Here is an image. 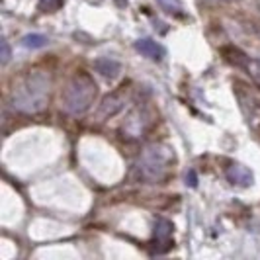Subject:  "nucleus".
<instances>
[{
  "label": "nucleus",
  "instance_id": "obj_16",
  "mask_svg": "<svg viewBox=\"0 0 260 260\" xmlns=\"http://www.w3.org/2000/svg\"><path fill=\"white\" fill-rule=\"evenodd\" d=\"M223 2H229V0H223Z\"/></svg>",
  "mask_w": 260,
  "mask_h": 260
},
{
  "label": "nucleus",
  "instance_id": "obj_7",
  "mask_svg": "<svg viewBox=\"0 0 260 260\" xmlns=\"http://www.w3.org/2000/svg\"><path fill=\"white\" fill-rule=\"evenodd\" d=\"M225 178L233 184V186H243V188L250 186L252 180H254L252 172L245 165H231L229 169L225 170Z\"/></svg>",
  "mask_w": 260,
  "mask_h": 260
},
{
  "label": "nucleus",
  "instance_id": "obj_2",
  "mask_svg": "<svg viewBox=\"0 0 260 260\" xmlns=\"http://www.w3.org/2000/svg\"><path fill=\"white\" fill-rule=\"evenodd\" d=\"M174 162V151L167 145H151L135 162V178L143 184H160L167 180Z\"/></svg>",
  "mask_w": 260,
  "mask_h": 260
},
{
  "label": "nucleus",
  "instance_id": "obj_4",
  "mask_svg": "<svg viewBox=\"0 0 260 260\" xmlns=\"http://www.w3.org/2000/svg\"><path fill=\"white\" fill-rule=\"evenodd\" d=\"M172 231H174V225L165 219V217H158L155 221V254H162L167 252L174 241H172Z\"/></svg>",
  "mask_w": 260,
  "mask_h": 260
},
{
  "label": "nucleus",
  "instance_id": "obj_12",
  "mask_svg": "<svg viewBox=\"0 0 260 260\" xmlns=\"http://www.w3.org/2000/svg\"><path fill=\"white\" fill-rule=\"evenodd\" d=\"M65 0H39V8L43 12H57L59 8H63Z\"/></svg>",
  "mask_w": 260,
  "mask_h": 260
},
{
  "label": "nucleus",
  "instance_id": "obj_14",
  "mask_svg": "<svg viewBox=\"0 0 260 260\" xmlns=\"http://www.w3.org/2000/svg\"><path fill=\"white\" fill-rule=\"evenodd\" d=\"M186 184H188L190 188H196V186H198V176H196V170H188V174H186Z\"/></svg>",
  "mask_w": 260,
  "mask_h": 260
},
{
  "label": "nucleus",
  "instance_id": "obj_1",
  "mask_svg": "<svg viewBox=\"0 0 260 260\" xmlns=\"http://www.w3.org/2000/svg\"><path fill=\"white\" fill-rule=\"evenodd\" d=\"M51 78L43 71L27 73L10 94V104L14 110L24 114H38L49 102Z\"/></svg>",
  "mask_w": 260,
  "mask_h": 260
},
{
  "label": "nucleus",
  "instance_id": "obj_10",
  "mask_svg": "<svg viewBox=\"0 0 260 260\" xmlns=\"http://www.w3.org/2000/svg\"><path fill=\"white\" fill-rule=\"evenodd\" d=\"M47 43H49V39L45 38V36H41V34H27V36L22 38V45L26 49H41Z\"/></svg>",
  "mask_w": 260,
  "mask_h": 260
},
{
  "label": "nucleus",
  "instance_id": "obj_13",
  "mask_svg": "<svg viewBox=\"0 0 260 260\" xmlns=\"http://www.w3.org/2000/svg\"><path fill=\"white\" fill-rule=\"evenodd\" d=\"M2 63L6 65L8 61H10V57H12V51H10V45H8V41L6 39H2Z\"/></svg>",
  "mask_w": 260,
  "mask_h": 260
},
{
  "label": "nucleus",
  "instance_id": "obj_9",
  "mask_svg": "<svg viewBox=\"0 0 260 260\" xmlns=\"http://www.w3.org/2000/svg\"><path fill=\"white\" fill-rule=\"evenodd\" d=\"M94 71L98 73V75H102L104 78H117L119 77V73H121V65H119V61L116 59H112V57H98L96 61H94Z\"/></svg>",
  "mask_w": 260,
  "mask_h": 260
},
{
  "label": "nucleus",
  "instance_id": "obj_8",
  "mask_svg": "<svg viewBox=\"0 0 260 260\" xmlns=\"http://www.w3.org/2000/svg\"><path fill=\"white\" fill-rule=\"evenodd\" d=\"M135 49L141 53L143 57L151 59V61H160L165 57V47L160 43H156L155 39H149V38L137 39L135 41Z\"/></svg>",
  "mask_w": 260,
  "mask_h": 260
},
{
  "label": "nucleus",
  "instance_id": "obj_3",
  "mask_svg": "<svg viewBox=\"0 0 260 260\" xmlns=\"http://www.w3.org/2000/svg\"><path fill=\"white\" fill-rule=\"evenodd\" d=\"M98 94V86L94 78L86 73H77L69 80L67 88L61 96V106L71 116H82L92 108Z\"/></svg>",
  "mask_w": 260,
  "mask_h": 260
},
{
  "label": "nucleus",
  "instance_id": "obj_15",
  "mask_svg": "<svg viewBox=\"0 0 260 260\" xmlns=\"http://www.w3.org/2000/svg\"><path fill=\"white\" fill-rule=\"evenodd\" d=\"M116 2H117V6H121V8L127 6V0H116Z\"/></svg>",
  "mask_w": 260,
  "mask_h": 260
},
{
  "label": "nucleus",
  "instance_id": "obj_11",
  "mask_svg": "<svg viewBox=\"0 0 260 260\" xmlns=\"http://www.w3.org/2000/svg\"><path fill=\"white\" fill-rule=\"evenodd\" d=\"M160 8L169 14H180L182 12V2L180 0H156Z\"/></svg>",
  "mask_w": 260,
  "mask_h": 260
},
{
  "label": "nucleus",
  "instance_id": "obj_6",
  "mask_svg": "<svg viewBox=\"0 0 260 260\" xmlns=\"http://www.w3.org/2000/svg\"><path fill=\"white\" fill-rule=\"evenodd\" d=\"M123 106H125V96H123V92L121 90L112 92V94H108L104 100H102V104L98 108V117H100V119H106V117L116 116L117 112L123 110Z\"/></svg>",
  "mask_w": 260,
  "mask_h": 260
},
{
  "label": "nucleus",
  "instance_id": "obj_5",
  "mask_svg": "<svg viewBox=\"0 0 260 260\" xmlns=\"http://www.w3.org/2000/svg\"><path fill=\"white\" fill-rule=\"evenodd\" d=\"M223 53L227 55V61L229 63H233L235 67H239V69H245L248 75H252L254 78H260V61L256 59H250L247 57L243 51H239V49H223Z\"/></svg>",
  "mask_w": 260,
  "mask_h": 260
}]
</instances>
